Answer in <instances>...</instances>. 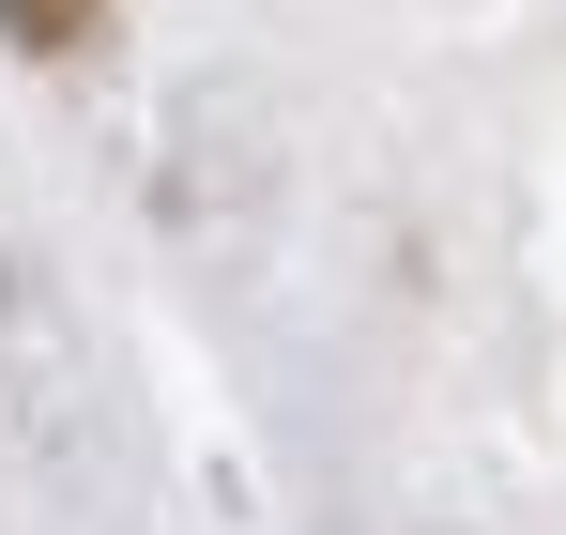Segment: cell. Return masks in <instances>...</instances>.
I'll return each instance as SVG.
<instances>
[{
	"mask_svg": "<svg viewBox=\"0 0 566 535\" xmlns=\"http://www.w3.org/2000/svg\"><path fill=\"white\" fill-rule=\"evenodd\" d=\"M0 31H15L31 62H77V46L107 31V0H0Z\"/></svg>",
	"mask_w": 566,
	"mask_h": 535,
	"instance_id": "6da1fadb",
	"label": "cell"
}]
</instances>
